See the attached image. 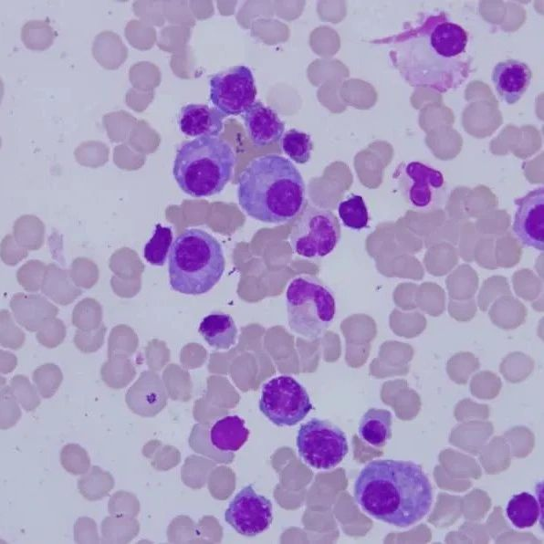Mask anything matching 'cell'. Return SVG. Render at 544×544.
<instances>
[{
	"label": "cell",
	"mask_w": 544,
	"mask_h": 544,
	"mask_svg": "<svg viewBox=\"0 0 544 544\" xmlns=\"http://www.w3.org/2000/svg\"><path fill=\"white\" fill-rule=\"evenodd\" d=\"M240 207L267 224L292 220L304 208L306 185L298 168L278 154L261 155L242 171L237 182Z\"/></svg>",
	"instance_id": "cell-2"
},
{
	"label": "cell",
	"mask_w": 544,
	"mask_h": 544,
	"mask_svg": "<svg viewBox=\"0 0 544 544\" xmlns=\"http://www.w3.org/2000/svg\"><path fill=\"white\" fill-rule=\"evenodd\" d=\"M398 180L403 196L413 208L428 211L441 204L445 178L440 171L420 162H410L399 171Z\"/></svg>",
	"instance_id": "cell-12"
},
{
	"label": "cell",
	"mask_w": 544,
	"mask_h": 544,
	"mask_svg": "<svg viewBox=\"0 0 544 544\" xmlns=\"http://www.w3.org/2000/svg\"><path fill=\"white\" fill-rule=\"evenodd\" d=\"M54 367L52 365L45 366L34 373L33 379L37 390L43 398L52 397L61 383L62 374Z\"/></svg>",
	"instance_id": "cell-29"
},
{
	"label": "cell",
	"mask_w": 544,
	"mask_h": 544,
	"mask_svg": "<svg viewBox=\"0 0 544 544\" xmlns=\"http://www.w3.org/2000/svg\"><path fill=\"white\" fill-rule=\"evenodd\" d=\"M426 16L418 26L390 37L391 61L410 86L439 93L456 89L469 77L471 62L444 58L430 42Z\"/></svg>",
	"instance_id": "cell-3"
},
{
	"label": "cell",
	"mask_w": 544,
	"mask_h": 544,
	"mask_svg": "<svg viewBox=\"0 0 544 544\" xmlns=\"http://www.w3.org/2000/svg\"><path fill=\"white\" fill-rule=\"evenodd\" d=\"M312 408L306 388L291 376L275 377L262 387L259 410L277 426L296 425Z\"/></svg>",
	"instance_id": "cell-9"
},
{
	"label": "cell",
	"mask_w": 544,
	"mask_h": 544,
	"mask_svg": "<svg viewBox=\"0 0 544 544\" xmlns=\"http://www.w3.org/2000/svg\"><path fill=\"white\" fill-rule=\"evenodd\" d=\"M60 463L63 468L72 475H83L90 466V458L87 451L77 444H68L60 452Z\"/></svg>",
	"instance_id": "cell-27"
},
{
	"label": "cell",
	"mask_w": 544,
	"mask_h": 544,
	"mask_svg": "<svg viewBox=\"0 0 544 544\" xmlns=\"http://www.w3.org/2000/svg\"><path fill=\"white\" fill-rule=\"evenodd\" d=\"M140 532V523L134 518L107 517L101 523L103 543L125 544L131 542Z\"/></svg>",
	"instance_id": "cell-23"
},
{
	"label": "cell",
	"mask_w": 544,
	"mask_h": 544,
	"mask_svg": "<svg viewBox=\"0 0 544 544\" xmlns=\"http://www.w3.org/2000/svg\"><path fill=\"white\" fill-rule=\"evenodd\" d=\"M135 371L124 365L121 368L111 367L103 368L101 376L104 382L112 389L119 390L124 388L133 379Z\"/></svg>",
	"instance_id": "cell-32"
},
{
	"label": "cell",
	"mask_w": 544,
	"mask_h": 544,
	"mask_svg": "<svg viewBox=\"0 0 544 544\" xmlns=\"http://www.w3.org/2000/svg\"><path fill=\"white\" fill-rule=\"evenodd\" d=\"M296 445L300 458L318 470L337 466L349 452L345 433L330 421L319 418L300 425Z\"/></svg>",
	"instance_id": "cell-7"
},
{
	"label": "cell",
	"mask_w": 544,
	"mask_h": 544,
	"mask_svg": "<svg viewBox=\"0 0 544 544\" xmlns=\"http://www.w3.org/2000/svg\"><path fill=\"white\" fill-rule=\"evenodd\" d=\"M353 497L369 516L408 528L429 512L433 487L422 467L412 461L373 460L360 471Z\"/></svg>",
	"instance_id": "cell-1"
},
{
	"label": "cell",
	"mask_w": 544,
	"mask_h": 544,
	"mask_svg": "<svg viewBox=\"0 0 544 544\" xmlns=\"http://www.w3.org/2000/svg\"><path fill=\"white\" fill-rule=\"evenodd\" d=\"M491 79L499 98L507 104L513 105L528 90L532 72L525 62L507 59L496 64Z\"/></svg>",
	"instance_id": "cell-15"
},
{
	"label": "cell",
	"mask_w": 544,
	"mask_h": 544,
	"mask_svg": "<svg viewBox=\"0 0 544 544\" xmlns=\"http://www.w3.org/2000/svg\"><path fill=\"white\" fill-rule=\"evenodd\" d=\"M225 520L238 534L256 537L267 530L273 521L272 502L257 494L249 484L231 500L225 511Z\"/></svg>",
	"instance_id": "cell-11"
},
{
	"label": "cell",
	"mask_w": 544,
	"mask_h": 544,
	"mask_svg": "<svg viewBox=\"0 0 544 544\" xmlns=\"http://www.w3.org/2000/svg\"><path fill=\"white\" fill-rule=\"evenodd\" d=\"M74 539L77 543H99L96 522L87 517L78 518L74 526Z\"/></svg>",
	"instance_id": "cell-33"
},
{
	"label": "cell",
	"mask_w": 544,
	"mask_h": 544,
	"mask_svg": "<svg viewBox=\"0 0 544 544\" xmlns=\"http://www.w3.org/2000/svg\"><path fill=\"white\" fill-rule=\"evenodd\" d=\"M172 243V228L157 224L152 238L144 246L145 259L153 266L164 265Z\"/></svg>",
	"instance_id": "cell-26"
},
{
	"label": "cell",
	"mask_w": 544,
	"mask_h": 544,
	"mask_svg": "<svg viewBox=\"0 0 544 544\" xmlns=\"http://www.w3.org/2000/svg\"><path fill=\"white\" fill-rule=\"evenodd\" d=\"M235 163V155L228 142L217 137H198L177 150L173 175L186 194L208 197L224 190Z\"/></svg>",
	"instance_id": "cell-5"
},
{
	"label": "cell",
	"mask_w": 544,
	"mask_h": 544,
	"mask_svg": "<svg viewBox=\"0 0 544 544\" xmlns=\"http://www.w3.org/2000/svg\"><path fill=\"white\" fill-rule=\"evenodd\" d=\"M340 234V222L332 212L308 204L293 225L290 246L300 256L323 257L335 248Z\"/></svg>",
	"instance_id": "cell-8"
},
{
	"label": "cell",
	"mask_w": 544,
	"mask_h": 544,
	"mask_svg": "<svg viewBox=\"0 0 544 544\" xmlns=\"http://www.w3.org/2000/svg\"><path fill=\"white\" fill-rule=\"evenodd\" d=\"M518 205L512 230L525 246L544 251V188L539 187L515 200Z\"/></svg>",
	"instance_id": "cell-13"
},
{
	"label": "cell",
	"mask_w": 544,
	"mask_h": 544,
	"mask_svg": "<svg viewBox=\"0 0 544 544\" xmlns=\"http://www.w3.org/2000/svg\"><path fill=\"white\" fill-rule=\"evenodd\" d=\"M114 487V479L110 473L93 466L89 471L78 480L80 495L89 501L99 500L107 497Z\"/></svg>",
	"instance_id": "cell-22"
},
{
	"label": "cell",
	"mask_w": 544,
	"mask_h": 544,
	"mask_svg": "<svg viewBox=\"0 0 544 544\" xmlns=\"http://www.w3.org/2000/svg\"><path fill=\"white\" fill-rule=\"evenodd\" d=\"M506 513L516 528H530L539 518V505L534 496L528 492H521L509 499Z\"/></svg>",
	"instance_id": "cell-21"
},
{
	"label": "cell",
	"mask_w": 544,
	"mask_h": 544,
	"mask_svg": "<svg viewBox=\"0 0 544 544\" xmlns=\"http://www.w3.org/2000/svg\"><path fill=\"white\" fill-rule=\"evenodd\" d=\"M199 333L204 340L216 350H228L236 342L238 330L231 315L214 312L203 319Z\"/></svg>",
	"instance_id": "cell-19"
},
{
	"label": "cell",
	"mask_w": 544,
	"mask_h": 544,
	"mask_svg": "<svg viewBox=\"0 0 544 544\" xmlns=\"http://www.w3.org/2000/svg\"><path fill=\"white\" fill-rule=\"evenodd\" d=\"M242 117L247 135L256 147L277 142L285 131V123L277 113L260 101H255Z\"/></svg>",
	"instance_id": "cell-16"
},
{
	"label": "cell",
	"mask_w": 544,
	"mask_h": 544,
	"mask_svg": "<svg viewBox=\"0 0 544 544\" xmlns=\"http://www.w3.org/2000/svg\"><path fill=\"white\" fill-rule=\"evenodd\" d=\"M21 416L16 398L8 387L1 389V429L14 426Z\"/></svg>",
	"instance_id": "cell-31"
},
{
	"label": "cell",
	"mask_w": 544,
	"mask_h": 544,
	"mask_svg": "<svg viewBox=\"0 0 544 544\" xmlns=\"http://www.w3.org/2000/svg\"><path fill=\"white\" fill-rule=\"evenodd\" d=\"M249 430L238 415H226L218 419L210 428L209 441L217 450L235 452L247 441Z\"/></svg>",
	"instance_id": "cell-18"
},
{
	"label": "cell",
	"mask_w": 544,
	"mask_h": 544,
	"mask_svg": "<svg viewBox=\"0 0 544 544\" xmlns=\"http://www.w3.org/2000/svg\"><path fill=\"white\" fill-rule=\"evenodd\" d=\"M225 115L206 104L190 103L182 107L179 126L190 137H218L224 130Z\"/></svg>",
	"instance_id": "cell-17"
},
{
	"label": "cell",
	"mask_w": 544,
	"mask_h": 544,
	"mask_svg": "<svg viewBox=\"0 0 544 544\" xmlns=\"http://www.w3.org/2000/svg\"><path fill=\"white\" fill-rule=\"evenodd\" d=\"M392 417L390 411L371 408L361 418L358 434L366 444L382 447L392 437Z\"/></svg>",
	"instance_id": "cell-20"
},
{
	"label": "cell",
	"mask_w": 544,
	"mask_h": 544,
	"mask_svg": "<svg viewBox=\"0 0 544 544\" xmlns=\"http://www.w3.org/2000/svg\"><path fill=\"white\" fill-rule=\"evenodd\" d=\"M11 390L26 411H34L40 404V399L37 390L26 377H14L11 382Z\"/></svg>",
	"instance_id": "cell-30"
},
{
	"label": "cell",
	"mask_w": 544,
	"mask_h": 544,
	"mask_svg": "<svg viewBox=\"0 0 544 544\" xmlns=\"http://www.w3.org/2000/svg\"><path fill=\"white\" fill-rule=\"evenodd\" d=\"M338 214L343 225L353 230H361L368 225L369 213L361 195L350 194L340 203Z\"/></svg>",
	"instance_id": "cell-24"
},
{
	"label": "cell",
	"mask_w": 544,
	"mask_h": 544,
	"mask_svg": "<svg viewBox=\"0 0 544 544\" xmlns=\"http://www.w3.org/2000/svg\"><path fill=\"white\" fill-rule=\"evenodd\" d=\"M161 446V442L157 440H152L148 442L142 449V454L145 457L151 459L156 450Z\"/></svg>",
	"instance_id": "cell-35"
},
{
	"label": "cell",
	"mask_w": 544,
	"mask_h": 544,
	"mask_svg": "<svg viewBox=\"0 0 544 544\" xmlns=\"http://www.w3.org/2000/svg\"><path fill=\"white\" fill-rule=\"evenodd\" d=\"M209 85L210 100L225 116L244 113L256 97L254 76L246 66H234L213 75Z\"/></svg>",
	"instance_id": "cell-10"
},
{
	"label": "cell",
	"mask_w": 544,
	"mask_h": 544,
	"mask_svg": "<svg viewBox=\"0 0 544 544\" xmlns=\"http://www.w3.org/2000/svg\"><path fill=\"white\" fill-rule=\"evenodd\" d=\"M225 258L221 243L200 228H188L172 244L169 280L172 288L184 295H202L222 278Z\"/></svg>",
	"instance_id": "cell-4"
},
{
	"label": "cell",
	"mask_w": 544,
	"mask_h": 544,
	"mask_svg": "<svg viewBox=\"0 0 544 544\" xmlns=\"http://www.w3.org/2000/svg\"><path fill=\"white\" fill-rule=\"evenodd\" d=\"M289 329L309 340L319 339L333 322L336 303L332 292L309 276L294 278L286 291Z\"/></svg>",
	"instance_id": "cell-6"
},
{
	"label": "cell",
	"mask_w": 544,
	"mask_h": 544,
	"mask_svg": "<svg viewBox=\"0 0 544 544\" xmlns=\"http://www.w3.org/2000/svg\"><path fill=\"white\" fill-rule=\"evenodd\" d=\"M167 392L158 375L145 371L128 390L125 402L129 409L141 417H154L167 404Z\"/></svg>",
	"instance_id": "cell-14"
},
{
	"label": "cell",
	"mask_w": 544,
	"mask_h": 544,
	"mask_svg": "<svg viewBox=\"0 0 544 544\" xmlns=\"http://www.w3.org/2000/svg\"><path fill=\"white\" fill-rule=\"evenodd\" d=\"M281 146L283 152L298 164H305L309 161L313 149L310 136L296 129H291L284 134Z\"/></svg>",
	"instance_id": "cell-25"
},
{
	"label": "cell",
	"mask_w": 544,
	"mask_h": 544,
	"mask_svg": "<svg viewBox=\"0 0 544 544\" xmlns=\"http://www.w3.org/2000/svg\"><path fill=\"white\" fill-rule=\"evenodd\" d=\"M108 510L111 516L135 518L140 513L141 505L135 495L120 490L110 498Z\"/></svg>",
	"instance_id": "cell-28"
},
{
	"label": "cell",
	"mask_w": 544,
	"mask_h": 544,
	"mask_svg": "<svg viewBox=\"0 0 544 544\" xmlns=\"http://www.w3.org/2000/svg\"><path fill=\"white\" fill-rule=\"evenodd\" d=\"M173 452L172 446H164L162 449L159 447L151 458L152 466L156 470H167L174 466L175 462L172 461Z\"/></svg>",
	"instance_id": "cell-34"
}]
</instances>
